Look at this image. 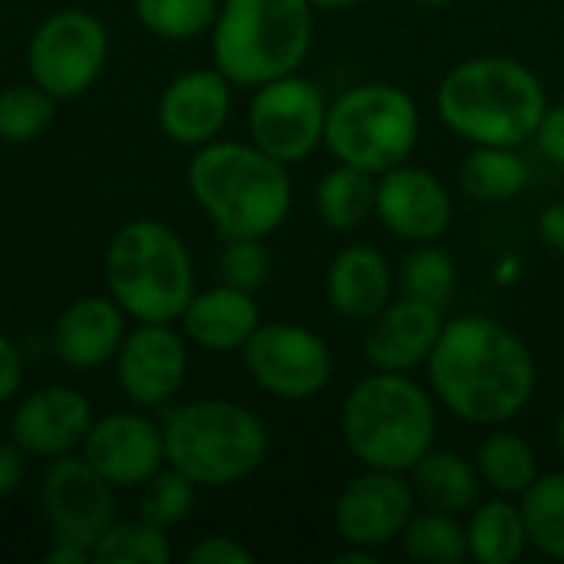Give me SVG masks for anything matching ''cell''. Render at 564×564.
<instances>
[{
	"instance_id": "8992f818",
	"label": "cell",
	"mask_w": 564,
	"mask_h": 564,
	"mask_svg": "<svg viewBox=\"0 0 564 564\" xmlns=\"http://www.w3.org/2000/svg\"><path fill=\"white\" fill-rule=\"evenodd\" d=\"M311 46V0H221L212 26V59L235 86L297 73Z\"/></svg>"
},
{
	"instance_id": "484cf974",
	"label": "cell",
	"mask_w": 564,
	"mask_h": 564,
	"mask_svg": "<svg viewBox=\"0 0 564 564\" xmlns=\"http://www.w3.org/2000/svg\"><path fill=\"white\" fill-rule=\"evenodd\" d=\"M529 185V162L512 145H473L459 165V188L482 205H502Z\"/></svg>"
},
{
	"instance_id": "836d02e7",
	"label": "cell",
	"mask_w": 564,
	"mask_h": 564,
	"mask_svg": "<svg viewBox=\"0 0 564 564\" xmlns=\"http://www.w3.org/2000/svg\"><path fill=\"white\" fill-rule=\"evenodd\" d=\"M195 506V482L185 479L178 469H159L145 486H142V519H149L159 529H175L188 519Z\"/></svg>"
},
{
	"instance_id": "7bdbcfd3",
	"label": "cell",
	"mask_w": 564,
	"mask_h": 564,
	"mask_svg": "<svg viewBox=\"0 0 564 564\" xmlns=\"http://www.w3.org/2000/svg\"><path fill=\"white\" fill-rule=\"evenodd\" d=\"M314 3V10H350V7H357V3H364V0H311Z\"/></svg>"
},
{
	"instance_id": "7a4b0ae2",
	"label": "cell",
	"mask_w": 564,
	"mask_h": 564,
	"mask_svg": "<svg viewBox=\"0 0 564 564\" xmlns=\"http://www.w3.org/2000/svg\"><path fill=\"white\" fill-rule=\"evenodd\" d=\"M545 109V83L532 66L512 56L463 59L436 89L443 126L469 145L522 149L535 139Z\"/></svg>"
},
{
	"instance_id": "2e32d148",
	"label": "cell",
	"mask_w": 564,
	"mask_h": 564,
	"mask_svg": "<svg viewBox=\"0 0 564 564\" xmlns=\"http://www.w3.org/2000/svg\"><path fill=\"white\" fill-rule=\"evenodd\" d=\"M188 370V350L172 324H139L126 334L116 354V377L122 393L139 406L169 403Z\"/></svg>"
},
{
	"instance_id": "b9f144b4",
	"label": "cell",
	"mask_w": 564,
	"mask_h": 564,
	"mask_svg": "<svg viewBox=\"0 0 564 564\" xmlns=\"http://www.w3.org/2000/svg\"><path fill=\"white\" fill-rule=\"evenodd\" d=\"M380 552H370V549H357V545H347V552H340L334 562L337 564H373Z\"/></svg>"
},
{
	"instance_id": "6da1fadb",
	"label": "cell",
	"mask_w": 564,
	"mask_h": 564,
	"mask_svg": "<svg viewBox=\"0 0 564 564\" xmlns=\"http://www.w3.org/2000/svg\"><path fill=\"white\" fill-rule=\"evenodd\" d=\"M426 387L436 403L469 426H506L535 397L539 367L529 344L496 317L446 321L430 360Z\"/></svg>"
},
{
	"instance_id": "7c38bea8",
	"label": "cell",
	"mask_w": 564,
	"mask_h": 564,
	"mask_svg": "<svg viewBox=\"0 0 564 564\" xmlns=\"http://www.w3.org/2000/svg\"><path fill=\"white\" fill-rule=\"evenodd\" d=\"M40 509L56 542H73L89 552L116 522L112 486L83 456L73 453L56 456L43 473Z\"/></svg>"
},
{
	"instance_id": "8d00e7d4",
	"label": "cell",
	"mask_w": 564,
	"mask_h": 564,
	"mask_svg": "<svg viewBox=\"0 0 564 564\" xmlns=\"http://www.w3.org/2000/svg\"><path fill=\"white\" fill-rule=\"evenodd\" d=\"M532 142L552 165L564 169V102H549Z\"/></svg>"
},
{
	"instance_id": "60d3db41",
	"label": "cell",
	"mask_w": 564,
	"mask_h": 564,
	"mask_svg": "<svg viewBox=\"0 0 564 564\" xmlns=\"http://www.w3.org/2000/svg\"><path fill=\"white\" fill-rule=\"evenodd\" d=\"M43 558L46 564H93V552L73 542H53V549Z\"/></svg>"
},
{
	"instance_id": "d6986e66",
	"label": "cell",
	"mask_w": 564,
	"mask_h": 564,
	"mask_svg": "<svg viewBox=\"0 0 564 564\" xmlns=\"http://www.w3.org/2000/svg\"><path fill=\"white\" fill-rule=\"evenodd\" d=\"M231 79L215 69H192L175 76L159 99L162 132L188 149H198L225 129L231 116Z\"/></svg>"
},
{
	"instance_id": "4dcf8cb0",
	"label": "cell",
	"mask_w": 564,
	"mask_h": 564,
	"mask_svg": "<svg viewBox=\"0 0 564 564\" xmlns=\"http://www.w3.org/2000/svg\"><path fill=\"white\" fill-rule=\"evenodd\" d=\"M172 562V545L165 529L149 519L112 522L93 545V564H165Z\"/></svg>"
},
{
	"instance_id": "d590c367",
	"label": "cell",
	"mask_w": 564,
	"mask_h": 564,
	"mask_svg": "<svg viewBox=\"0 0 564 564\" xmlns=\"http://www.w3.org/2000/svg\"><path fill=\"white\" fill-rule=\"evenodd\" d=\"M188 564H254V552L245 549L238 539H228V535H205L198 539L188 555Z\"/></svg>"
},
{
	"instance_id": "ba28073f",
	"label": "cell",
	"mask_w": 564,
	"mask_h": 564,
	"mask_svg": "<svg viewBox=\"0 0 564 564\" xmlns=\"http://www.w3.org/2000/svg\"><path fill=\"white\" fill-rule=\"evenodd\" d=\"M420 129V106L403 86L367 79L327 106L324 145L337 162L383 175L413 159Z\"/></svg>"
},
{
	"instance_id": "52a82bcc",
	"label": "cell",
	"mask_w": 564,
	"mask_h": 564,
	"mask_svg": "<svg viewBox=\"0 0 564 564\" xmlns=\"http://www.w3.org/2000/svg\"><path fill=\"white\" fill-rule=\"evenodd\" d=\"M106 288L135 324H175L195 294V264L169 225L135 218L106 248Z\"/></svg>"
},
{
	"instance_id": "4316f807",
	"label": "cell",
	"mask_w": 564,
	"mask_h": 564,
	"mask_svg": "<svg viewBox=\"0 0 564 564\" xmlns=\"http://www.w3.org/2000/svg\"><path fill=\"white\" fill-rule=\"evenodd\" d=\"M314 212L334 231H357L377 215V175L337 162L314 188Z\"/></svg>"
},
{
	"instance_id": "30bf717a",
	"label": "cell",
	"mask_w": 564,
	"mask_h": 564,
	"mask_svg": "<svg viewBox=\"0 0 564 564\" xmlns=\"http://www.w3.org/2000/svg\"><path fill=\"white\" fill-rule=\"evenodd\" d=\"M248 377L278 400H311L327 390L334 377L330 344L294 321H271L241 347Z\"/></svg>"
},
{
	"instance_id": "e575fe53",
	"label": "cell",
	"mask_w": 564,
	"mask_h": 564,
	"mask_svg": "<svg viewBox=\"0 0 564 564\" xmlns=\"http://www.w3.org/2000/svg\"><path fill=\"white\" fill-rule=\"evenodd\" d=\"M274 261L271 251L264 248V238H225L221 258H218V274L225 284L241 288L254 294L271 281Z\"/></svg>"
},
{
	"instance_id": "277c9868",
	"label": "cell",
	"mask_w": 564,
	"mask_h": 564,
	"mask_svg": "<svg viewBox=\"0 0 564 564\" xmlns=\"http://www.w3.org/2000/svg\"><path fill=\"white\" fill-rule=\"evenodd\" d=\"M440 433V403L433 390L410 373L370 370L360 377L340 410V436L364 469L410 473Z\"/></svg>"
},
{
	"instance_id": "5bb4252c",
	"label": "cell",
	"mask_w": 564,
	"mask_h": 564,
	"mask_svg": "<svg viewBox=\"0 0 564 564\" xmlns=\"http://www.w3.org/2000/svg\"><path fill=\"white\" fill-rule=\"evenodd\" d=\"M453 195L430 169L403 162L377 175V215L380 225L410 245L440 241L453 225Z\"/></svg>"
},
{
	"instance_id": "f546056e",
	"label": "cell",
	"mask_w": 564,
	"mask_h": 564,
	"mask_svg": "<svg viewBox=\"0 0 564 564\" xmlns=\"http://www.w3.org/2000/svg\"><path fill=\"white\" fill-rule=\"evenodd\" d=\"M397 294L446 307L456 294V261L446 248H436V241L416 245L403 254L397 264Z\"/></svg>"
},
{
	"instance_id": "ee69618b",
	"label": "cell",
	"mask_w": 564,
	"mask_h": 564,
	"mask_svg": "<svg viewBox=\"0 0 564 564\" xmlns=\"http://www.w3.org/2000/svg\"><path fill=\"white\" fill-rule=\"evenodd\" d=\"M555 453H558V459H562L564 466V410L558 413V420H555Z\"/></svg>"
},
{
	"instance_id": "74e56055",
	"label": "cell",
	"mask_w": 564,
	"mask_h": 564,
	"mask_svg": "<svg viewBox=\"0 0 564 564\" xmlns=\"http://www.w3.org/2000/svg\"><path fill=\"white\" fill-rule=\"evenodd\" d=\"M23 476H26V453L13 440H3L0 443V502L20 489Z\"/></svg>"
},
{
	"instance_id": "3957f363",
	"label": "cell",
	"mask_w": 564,
	"mask_h": 564,
	"mask_svg": "<svg viewBox=\"0 0 564 564\" xmlns=\"http://www.w3.org/2000/svg\"><path fill=\"white\" fill-rule=\"evenodd\" d=\"M188 188L221 238H271L291 215L284 162L254 142H205L188 162Z\"/></svg>"
},
{
	"instance_id": "9a60e30c",
	"label": "cell",
	"mask_w": 564,
	"mask_h": 564,
	"mask_svg": "<svg viewBox=\"0 0 564 564\" xmlns=\"http://www.w3.org/2000/svg\"><path fill=\"white\" fill-rule=\"evenodd\" d=\"M79 449L112 489H142L165 466V436L139 413H109L93 420Z\"/></svg>"
},
{
	"instance_id": "9c48e42d",
	"label": "cell",
	"mask_w": 564,
	"mask_h": 564,
	"mask_svg": "<svg viewBox=\"0 0 564 564\" xmlns=\"http://www.w3.org/2000/svg\"><path fill=\"white\" fill-rule=\"evenodd\" d=\"M327 106L330 102L324 89L301 76V69L268 79L254 86L248 106V135L271 159L297 165L324 145Z\"/></svg>"
},
{
	"instance_id": "d6a6232c",
	"label": "cell",
	"mask_w": 564,
	"mask_h": 564,
	"mask_svg": "<svg viewBox=\"0 0 564 564\" xmlns=\"http://www.w3.org/2000/svg\"><path fill=\"white\" fill-rule=\"evenodd\" d=\"M53 112H56V99L36 83L7 86L0 93V139L13 145L33 142L50 129Z\"/></svg>"
},
{
	"instance_id": "e0dca14e",
	"label": "cell",
	"mask_w": 564,
	"mask_h": 564,
	"mask_svg": "<svg viewBox=\"0 0 564 564\" xmlns=\"http://www.w3.org/2000/svg\"><path fill=\"white\" fill-rule=\"evenodd\" d=\"M443 327V307L400 294L367 324L364 360L370 364V370L413 373L416 367H426Z\"/></svg>"
},
{
	"instance_id": "ac0fdd59",
	"label": "cell",
	"mask_w": 564,
	"mask_h": 564,
	"mask_svg": "<svg viewBox=\"0 0 564 564\" xmlns=\"http://www.w3.org/2000/svg\"><path fill=\"white\" fill-rule=\"evenodd\" d=\"M93 426V406L73 387H43L30 393L10 420V440L26 456H66L76 453Z\"/></svg>"
},
{
	"instance_id": "f35d334b",
	"label": "cell",
	"mask_w": 564,
	"mask_h": 564,
	"mask_svg": "<svg viewBox=\"0 0 564 564\" xmlns=\"http://www.w3.org/2000/svg\"><path fill=\"white\" fill-rule=\"evenodd\" d=\"M23 383V360L20 350L0 334V403L13 400Z\"/></svg>"
},
{
	"instance_id": "ab89813d",
	"label": "cell",
	"mask_w": 564,
	"mask_h": 564,
	"mask_svg": "<svg viewBox=\"0 0 564 564\" xmlns=\"http://www.w3.org/2000/svg\"><path fill=\"white\" fill-rule=\"evenodd\" d=\"M539 238L552 248L564 254V198H555L542 208L539 215Z\"/></svg>"
},
{
	"instance_id": "f6af8a7d",
	"label": "cell",
	"mask_w": 564,
	"mask_h": 564,
	"mask_svg": "<svg viewBox=\"0 0 564 564\" xmlns=\"http://www.w3.org/2000/svg\"><path fill=\"white\" fill-rule=\"evenodd\" d=\"M413 3H420V7H443V3H449V0H413Z\"/></svg>"
},
{
	"instance_id": "603a6c76",
	"label": "cell",
	"mask_w": 564,
	"mask_h": 564,
	"mask_svg": "<svg viewBox=\"0 0 564 564\" xmlns=\"http://www.w3.org/2000/svg\"><path fill=\"white\" fill-rule=\"evenodd\" d=\"M406 476L423 509L469 516L473 506L482 499V476L476 469V459H466L453 449L433 446Z\"/></svg>"
},
{
	"instance_id": "44dd1931",
	"label": "cell",
	"mask_w": 564,
	"mask_h": 564,
	"mask_svg": "<svg viewBox=\"0 0 564 564\" xmlns=\"http://www.w3.org/2000/svg\"><path fill=\"white\" fill-rule=\"evenodd\" d=\"M126 311L112 297L73 301L53 327V350L69 370H96L116 360L126 340Z\"/></svg>"
},
{
	"instance_id": "4fadbf2b",
	"label": "cell",
	"mask_w": 564,
	"mask_h": 564,
	"mask_svg": "<svg viewBox=\"0 0 564 564\" xmlns=\"http://www.w3.org/2000/svg\"><path fill=\"white\" fill-rule=\"evenodd\" d=\"M416 509L420 502L406 473L364 469L340 489L334 502V529L344 545L383 552L400 542Z\"/></svg>"
},
{
	"instance_id": "f1b7e54d",
	"label": "cell",
	"mask_w": 564,
	"mask_h": 564,
	"mask_svg": "<svg viewBox=\"0 0 564 564\" xmlns=\"http://www.w3.org/2000/svg\"><path fill=\"white\" fill-rule=\"evenodd\" d=\"M529 549L549 562H564V469L542 473L519 499Z\"/></svg>"
},
{
	"instance_id": "7402d4cb",
	"label": "cell",
	"mask_w": 564,
	"mask_h": 564,
	"mask_svg": "<svg viewBox=\"0 0 564 564\" xmlns=\"http://www.w3.org/2000/svg\"><path fill=\"white\" fill-rule=\"evenodd\" d=\"M178 321L192 344L212 354H235L261 327V311L254 304V294L221 281L218 288L195 291Z\"/></svg>"
},
{
	"instance_id": "83f0119b",
	"label": "cell",
	"mask_w": 564,
	"mask_h": 564,
	"mask_svg": "<svg viewBox=\"0 0 564 564\" xmlns=\"http://www.w3.org/2000/svg\"><path fill=\"white\" fill-rule=\"evenodd\" d=\"M400 549L416 564H459L469 558L466 522L449 512L416 509L400 535Z\"/></svg>"
},
{
	"instance_id": "5b68a950",
	"label": "cell",
	"mask_w": 564,
	"mask_h": 564,
	"mask_svg": "<svg viewBox=\"0 0 564 564\" xmlns=\"http://www.w3.org/2000/svg\"><path fill=\"white\" fill-rule=\"evenodd\" d=\"M165 466L205 489L238 486L268 456V426L245 403L208 397L178 406L162 426Z\"/></svg>"
},
{
	"instance_id": "d4e9b609",
	"label": "cell",
	"mask_w": 564,
	"mask_h": 564,
	"mask_svg": "<svg viewBox=\"0 0 564 564\" xmlns=\"http://www.w3.org/2000/svg\"><path fill=\"white\" fill-rule=\"evenodd\" d=\"M476 469L492 496H509V499H522L529 486L542 476L535 446L506 426H492V433L479 443Z\"/></svg>"
},
{
	"instance_id": "cb8c5ba5",
	"label": "cell",
	"mask_w": 564,
	"mask_h": 564,
	"mask_svg": "<svg viewBox=\"0 0 564 564\" xmlns=\"http://www.w3.org/2000/svg\"><path fill=\"white\" fill-rule=\"evenodd\" d=\"M469 558L479 564H516L529 552V532L519 499H479L466 516Z\"/></svg>"
},
{
	"instance_id": "ffe728a7",
	"label": "cell",
	"mask_w": 564,
	"mask_h": 564,
	"mask_svg": "<svg viewBox=\"0 0 564 564\" xmlns=\"http://www.w3.org/2000/svg\"><path fill=\"white\" fill-rule=\"evenodd\" d=\"M324 288L337 317L370 324L397 294V268L373 245H350L334 254Z\"/></svg>"
},
{
	"instance_id": "8fae6325",
	"label": "cell",
	"mask_w": 564,
	"mask_h": 564,
	"mask_svg": "<svg viewBox=\"0 0 564 564\" xmlns=\"http://www.w3.org/2000/svg\"><path fill=\"white\" fill-rule=\"evenodd\" d=\"M106 56V26L89 10H59L46 17L26 46L30 76L53 99L83 96L99 79Z\"/></svg>"
},
{
	"instance_id": "1f68e13d",
	"label": "cell",
	"mask_w": 564,
	"mask_h": 564,
	"mask_svg": "<svg viewBox=\"0 0 564 564\" xmlns=\"http://www.w3.org/2000/svg\"><path fill=\"white\" fill-rule=\"evenodd\" d=\"M218 7V0H135V17L149 33L182 43L212 33Z\"/></svg>"
}]
</instances>
